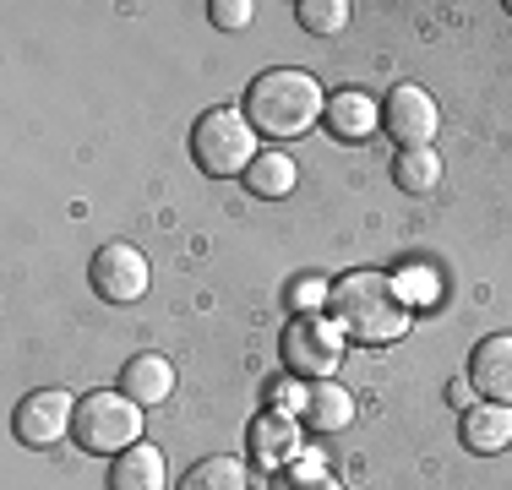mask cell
I'll list each match as a JSON object with an SVG mask.
<instances>
[{"label": "cell", "instance_id": "11", "mask_svg": "<svg viewBox=\"0 0 512 490\" xmlns=\"http://www.w3.org/2000/svg\"><path fill=\"white\" fill-rule=\"evenodd\" d=\"M322 120H327V131H333V142H365L376 126H382V109H376L371 93L344 88V93L327 98V115Z\"/></svg>", "mask_w": 512, "mask_h": 490}, {"label": "cell", "instance_id": "16", "mask_svg": "<svg viewBox=\"0 0 512 490\" xmlns=\"http://www.w3.org/2000/svg\"><path fill=\"white\" fill-rule=\"evenodd\" d=\"M393 186L409 196H425L442 186V153L436 147H398L393 153Z\"/></svg>", "mask_w": 512, "mask_h": 490}, {"label": "cell", "instance_id": "26", "mask_svg": "<svg viewBox=\"0 0 512 490\" xmlns=\"http://www.w3.org/2000/svg\"><path fill=\"white\" fill-rule=\"evenodd\" d=\"M507 11H512V0H507Z\"/></svg>", "mask_w": 512, "mask_h": 490}, {"label": "cell", "instance_id": "3", "mask_svg": "<svg viewBox=\"0 0 512 490\" xmlns=\"http://www.w3.org/2000/svg\"><path fill=\"white\" fill-rule=\"evenodd\" d=\"M256 131L246 120V109H207L191 126V158H197L202 175L213 180H235L256 164Z\"/></svg>", "mask_w": 512, "mask_h": 490}, {"label": "cell", "instance_id": "7", "mask_svg": "<svg viewBox=\"0 0 512 490\" xmlns=\"http://www.w3.org/2000/svg\"><path fill=\"white\" fill-rule=\"evenodd\" d=\"M436 126H442V109L436 98L420 88V82H398L382 104V131L393 137L398 147H431L436 142Z\"/></svg>", "mask_w": 512, "mask_h": 490}, {"label": "cell", "instance_id": "6", "mask_svg": "<svg viewBox=\"0 0 512 490\" xmlns=\"http://www.w3.org/2000/svg\"><path fill=\"white\" fill-rule=\"evenodd\" d=\"M344 333H338L327 316H300V322H289L284 333V365L289 376H306V382H327V376L338 371V360H344Z\"/></svg>", "mask_w": 512, "mask_h": 490}, {"label": "cell", "instance_id": "14", "mask_svg": "<svg viewBox=\"0 0 512 490\" xmlns=\"http://www.w3.org/2000/svg\"><path fill=\"white\" fill-rule=\"evenodd\" d=\"M169 485V463L158 447H126L109 469V490H164Z\"/></svg>", "mask_w": 512, "mask_h": 490}, {"label": "cell", "instance_id": "2", "mask_svg": "<svg viewBox=\"0 0 512 490\" xmlns=\"http://www.w3.org/2000/svg\"><path fill=\"white\" fill-rule=\"evenodd\" d=\"M327 115V93L316 88L311 71L273 66L246 88V120L262 142H295Z\"/></svg>", "mask_w": 512, "mask_h": 490}, {"label": "cell", "instance_id": "1", "mask_svg": "<svg viewBox=\"0 0 512 490\" xmlns=\"http://www.w3.org/2000/svg\"><path fill=\"white\" fill-rule=\"evenodd\" d=\"M327 322H333L344 338H355V343H393V338L409 333L414 305L404 300V289H398L393 273H371V267H360V273H344L333 284Z\"/></svg>", "mask_w": 512, "mask_h": 490}, {"label": "cell", "instance_id": "12", "mask_svg": "<svg viewBox=\"0 0 512 490\" xmlns=\"http://www.w3.org/2000/svg\"><path fill=\"white\" fill-rule=\"evenodd\" d=\"M463 447L491 458V452L512 447V403H474L463 414Z\"/></svg>", "mask_w": 512, "mask_h": 490}, {"label": "cell", "instance_id": "5", "mask_svg": "<svg viewBox=\"0 0 512 490\" xmlns=\"http://www.w3.org/2000/svg\"><path fill=\"white\" fill-rule=\"evenodd\" d=\"M88 284H93V294H99V300H109V305H137L142 294H148V284H153L148 256H142L131 240H109V245H99V251H93Z\"/></svg>", "mask_w": 512, "mask_h": 490}, {"label": "cell", "instance_id": "15", "mask_svg": "<svg viewBox=\"0 0 512 490\" xmlns=\"http://www.w3.org/2000/svg\"><path fill=\"white\" fill-rule=\"evenodd\" d=\"M355 420V398H349L338 382H311L306 387V409H300V425H311V431L333 436L344 431V425Z\"/></svg>", "mask_w": 512, "mask_h": 490}, {"label": "cell", "instance_id": "9", "mask_svg": "<svg viewBox=\"0 0 512 490\" xmlns=\"http://www.w3.org/2000/svg\"><path fill=\"white\" fill-rule=\"evenodd\" d=\"M469 382L485 403H512V333H491L474 343Z\"/></svg>", "mask_w": 512, "mask_h": 490}, {"label": "cell", "instance_id": "21", "mask_svg": "<svg viewBox=\"0 0 512 490\" xmlns=\"http://www.w3.org/2000/svg\"><path fill=\"white\" fill-rule=\"evenodd\" d=\"M327 300H333V284H327V278H300V284L289 289V311L295 316H322Z\"/></svg>", "mask_w": 512, "mask_h": 490}, {"label": "cell", "instance_id": "10", "mask_svg": "<svg viewBox=\"0 0 512 490\" xmlns=\"http://www.w3.org/2000/svg\"><path fill=\"white\" fill-rule=\"evenodd\" d=\"M251 463L256 469H289V463H300V420L295 414H256L251 425Z\"/></svg>", "mask_w": 512, "mask_h": 490}, {"label": "cell", "instance_id": "20", "mask_svg": "<svg viewBox=\"0 0 512 490\" xmlns=\"http://www.w3.org/2000/svg\"><path fill=\"white\" fill-rule=\"evenodd\" d=\"M273 490H344V485H338V474H327L322 463L300 458V463H289V469L273 474Z\"/></svg>", "mask_w": 512, "mask_h": 490}, {"label": "cell", "instance_id": "18", "mask_svg": "<svg viewBox=\"0 0 512 490\" xmlns=\"http://www.w3.org/2000/svg\"><path fill=\"white\" fill-rule=\"evenodd\" d=\"M180 490H251V474L240 458H202L186 469Z\"/></svg>", "mask_w": 512, "mask_h": 490}, {"label": "cell", "instance_id": "8", "mask_svg": "<svg viewBox=\"0 0 512 490\" xmlns=\"http://www.w3.org/2000/svg\"><path fill=\"white\" fill-rule=\"evenodd\" d=\"M17 441L22 447H55V441L71 436V425H77V398L71 392H28V398L17 403Z\"/></svg>", "mask_w": 512, "mask_h": 490}, {"label": "cell", "instance_id": "4", "mask_svg": "<svg viewBox=\"0 0 512 490\" xmlns=\"http://www.w3.org/2000/svg\"><path fill=\"white\" fill-rule=\"evenodd\" d=\"M142 403H131L126 392H88V398H77V425H71V436H77L82 452H99V458H120L126 447H137L142 441Z\"/></svg>", "mask_w": 512, "mask_h": 490}, {"label": "cell", "instance_id": "22", "mask_svg": "<svg viewBox=\"0 0 512 490\" xmlns=\"http://www.w3.org/2000/svg\"><path fill=\"white\" fill-rule=\"evenodd\" d=\"M207 17H213V28L240 33V28H251L256 6H251V0H213V6H207Z\"/></svg>", "mask_w": 512, "mask_h": 490}, {"label": "cell", "instance_id": "19", "mask_svg": "<svg viewBox=\"0 0 512 490\" xmlns=\"http://www.w3.org/2000/svg\"><path fill=\"white\" fill-rule=\"evenodd\" d=\"M295 17H300V28H306V33H316V39H333V33L349 28V6H344V0H300Z\"/></svg>", "mask_w": 512, "mask_h": 490}, {"label": "cell", "instance_id": "23", "mask_svg": "<svg viewBox=\"0 0 512 490\" xmlns=\"http://www.w3.org/2000/svg\"><path fill=\"white\" fill-rule=\"evenodd\" d=\"M398 278V289H404V300L409 305H431L436 300V278H431V267H404V273H393Z\"/></svg>", "mask_w": 512, "mask_h": 490}, {"label": "cell", "instance_id": "25", "mask_svg": "<svg viewBox=\"0 0 512 490\" xmlns=\"http://www.w3.org/2000/svg\"><path fill=\"white\" fill-rule=\"evenodd\" d=\"M447 403L469 414V403H474V382H469V376H453V382H447Z\"/></svg>", "mask_w": 512, "mask_h": 490}, {"label": "cell", "instance_id": "13", "mask_svg": "<svg viewBox=\"0 0 512 490\" xmlns=\"http://www.w3.org/2000/svg\"><path fill=\"white\" fill-rule=\"evenodd\" d=\"M120 392H126L131 403H142V409H153V403H164L169 392H175V365H169L164 354H137V360H126V371H120Z\"/></svg>", "mask_w": 512, "mask_h": 490}, {"label": "cell", "instance_id": "17", "mask_svg": "<svg viewBox=\"0 0 512 490\" xmlns=\"http://www.w3.org/2000/svg\"><path fill=\"white\" fill-rule=\"evenodd\" d=\"M240 180H246L251 196L278 202V196H289V191L300 186V169H295V158H289V153H256V164H251Z\"/></svg>", "mask_w": 512, "mask_h": 490}, {"label": "cell", "instance_id": "24", "mask_svg": "<svg viewBox=\"0 0 512 490\" xmlns=\"http://www.w3.org/2000/svg\"><path fill=\"white\" fill-rule=\"evenodd\" d=\"M267 398H273V414H300L306 409V382H273Z\"/></svg>", "mask_w": 512, "mask_h": 490}]
</instances>
